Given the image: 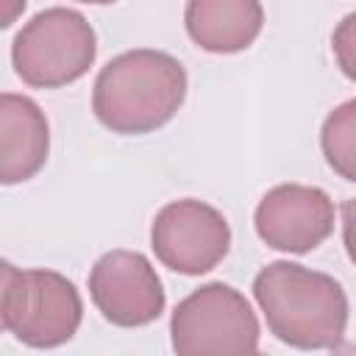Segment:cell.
<instances>
[{
  "mask_svg": "<svg viewBox=\"0 0 356 356\" xmlns=\"http://www.w3.org/2000/svg\"><path fill=\"white\" fill-rule=\"evenodd\" d=\"M342 214V242H345V253L348 259L356 264V197H348L339 206Z\"/></svg>",
  "mask_w": 356,
  "mask_h": 356,
  "instance_id": "4fadbf2b",
  "label": "cell"
},
{
  "mask_svg": "<svg viewBox=\"0 0 356 356\" xmlns=\"http://www.w3.org/2000/svg\"><path fill=\"white\" fill-rule=\"evenodd\" d=\"M50 153L44 111L25 95H0V181L6 186L33 178Z\"/></svg>",
  "mask_w": 356,
  "mask_h": 356,
  "instance_id": "9c48e42d",
  "label": "cell"
},
{
  "mask_svg": "<svg viewBox=\"0 0 356 356\" xmlns=\"http://www.w3.org/2000/svg\"><path fill=\"white\" fill-rule=\"evenodd\" d=\"M97 56V36L89 19L64 6L33 14L11 42V64L22 83L58 89L89 72Z\"/></svg>",
  "mask_w": 356,
  "mask_h": 356,
  "instance_id": "277c9868",
  "label": "cell"
},
{
  "mask_svg": "<svg viewBox=\"0 0 356 356\" xmlns=\"http://www.w3.org/2000/svg\"><path fill=\"white\" fill-rule=\"evenodd\" d=\"M95 309L120 328H142L161 317L167 295L147 256L139 250H108L89 270Z\"/></svg>",
  "mask_w": 356,
  "mask_h": 356,
  "instance_id": "52a82bcc",
  "label": "cell"
},
{
  "mask_svg": "<svg viewBox=\"0 0 356 356\" xmlns=\"http://www.w3.org/2000/svg\"><path fill=\"white\" fill-rule=\"evenodd\" d=\"M78 3H89V6H108V3H117V0H78Z\"/></svg>",
  "mask_w": 356,
  "mask_h": 356,
  "instance_id": "9a60e30c",
  "label": "cell"
},
{
  "mask_svg": "<svg viewBox=\"0 0 356 356\" xmlns=\"http://www.w3.org/2000/svg\"><path fill=\"white\" fill-rule=\"evenodd\" d=\"M172 350L181 356L203 353H256L259 320L250 300L222 281H209L189 292L170 317Z\"/></svg>",
  "mask_w": 356,
  "mask_h": 356,
  "instance_id": "5b68a950",
  "label": "cell"
},
{
  "mask_svg": "<svg viewBox=\"0 0 356 356\" xmlns=\"http://www.w3.org/2000/svg\"><path fill=\"white\" fill-rule=\"evenodd\" d=\"M259 239L281 253H309L334 231V200L320 186L278 184L256 206Z\"/></svg>",
  "mask_w": 356,
  "mask_h": 356,
  "instance_id": "ba28073f",
  "label": "cell"
},
{
  "mask_svg": "<svg viewBox=\"0 0 356 356\" xmlns=\"http://www.w3.org/2000/svg\"><path fill=\"white\" fill-rule=\"evenodd\" d=\"M331 47L345 78L356 83V11L342 17L331 33Z\"/></svg>",
  "mask_w": 356,
  "mask_h": 356,
  "instance_id": "7c38bea8",
  "label": "cell"
},
{
  "mask_svg": "<svg viewBox=\"0 0 356 356\" xmlns=\"http://www.w3.org/2000/svg\"><path fill=\"white\" fill-rule=\"evenodd\" d=\"M150 248L167 270L203 275L228 256L231 228L220 209L197 197H181L161 206L153 217Z\"/></svg>",
  "mask_w": 356,
  "mask_h": 356,
  "instance_id": "8992f818",
  "label": "cell"
},
{
  "mask_svg": "<svg viewBox=\"0 0 356 356\" xmlns=\"http://www.w3.org/2000/svg\"><path fill=\"white\" fill-rule=\"evenodd\" d=\"M184 25L206 53H242L261 33L264 8L261 0H186Z\"/></svg>",
  "mask_w": 356,
  "mask_h": 356,
  "instance_id": "30bf717a",
  "label": "cell"
},
{
  "mask_svg": "<svg viewBox=\"0 0 356 356\" xmlns=\"http://www.w3.org/2000/svg\"><path fill=\"white\" fill-rule=\"evenodd\" d=\"M25 8V0H3V28H8L14 19H17V14Z\"/></svg>",
  "mask_w": 356,
  "mask_h": 356,
  "instance_id": "5bb4252c",
  "label": "cell"
},
{
  "mask_svg": "<svg viewBox=\"0 0 356 356\" xmlns=\"http://www.w3.org/2000/svg\"><path fill=\"white\" fill-rule=\"evenodd\" d=\"M253 298L275 339L298 350H328L345 339L348 295L342 284L295 261H270L253 278Z\"/></svg>",
  "mask_w": 356,
  "mask_h": 356,
  "instance_id": "6da1fadb",
  "label": "cell"
},
{
  "mask_svg": "<svg viewBox=\"0 0 356 356\" xmlns=\"http://www.w3.org/2000/svg\"><path fill=\"white\" fill-rule=\"evenodd\" d=\"M83 300L75 284L56 270H19L3 261L0 323L28 348H58L75 337Z\"/></svg>",
  "mask_w": 356,
  "mask_h": 356,
  "instance_id": "3957f363",
  "label": "cell"
},
{
  "mask_svg": "<svg viewBox=\"0 0 356 356\" xmlns=\"http://www.w3.org/2000/svg\"><path fill=\"white\" fill-rule=\"evenodd\" d=\"M186 83V70L175 56L153 47L125 50L97 72L92 111L111 134H150L178 114Z\"/></svg>",
  "mask_w": 356,
  "mask_h": 356,
  "instance_id": "7a4b0ae2",
  "label": "cell"
},
{
  "mask_svg": "<svg viewBox=\"0 0 356 356\" xmlns=\"http://www.w3.org/2000/svg\"><path fill=\"white\" fill-rule=\"evenodd\" d=\"M320 147L328 167L339 178L356 184V97L328 111L320 128Z\"/></svg>",
  "mask_w": 356,
  "mask_h": 356,
  "instance_id": "8fae6325",
  "label": "cell"
}]
</instances>
